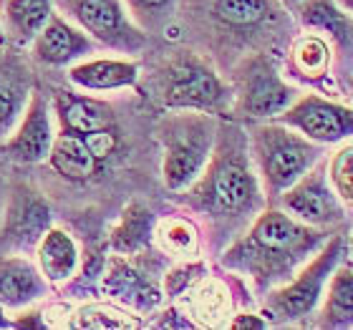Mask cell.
<instances>
[{"label":"cell","mask_w":353,"mask_h":330,"mask_svg":"<svg viewBox=\"0 0 353 330\" xmlns=\"http://www.w3.org/2000/svg\"><path fill=\"white\" fill-rule=\"evenodd\" d=\"M285 74L293 83L318 88L321 94H336V59L323 36L303 30L290 38L285 51Z\"/></svg>","instance_id":"cell-15"},{"label":"cell","mask_w":353,"mask_h":330,"mask_svg":"<svg viewBox=\"0 0 353 330\" xmlns=\"http://www.w3.org/2000/svg\"><path fill=\"white\" fill-rule=\"evenodd\" d=\"M248 152L260 179L268 205L283 194L293 182H298L316 162L325 156V147L305 139L290 126L270 121H252L245 129Z\"/></svg>","instance_id":"cell-4"},{"label":"cell","mask_w":353,"mask_h":330,"mask_svg":"<svg viewBox=\"0 0 353 330\" xmlns=\"http://www.w3.org/2000/svg\"><path fill=\"white\" fill-rule=\"evenodd\" d=\"M228 328H232V330H263V328H270V323L265 320L263 313L243 310V313H235V316H232V320L228 323Z\"/></svg>","instance_id":"cell-32"},{"label":"cell","mask_w":353,"mask_h":330,"mask_svg":"<svg viewBox=\"0 0 353 330\" xmlns=\"http://www.w3.org/2000/svg\"><path fill=\"white\" fill-rule=\"evenodd\" d=\"M103 290L114 298H121L124 302H132L137 308H152L162 300V287L149 278V272L141 267H134L126 255H119L114 260L103 278Z\"/></svg>","instance_id":"cell-24"},{"label":"cell","mask_w":353,"mask_h":330,"mask_svg":"<svg viewBox=\"0 0 353 330\" xmlns=\"http://www.w3.org/2000/svg\"><path fill=\"white\" fill-rule=\"evenodd\" d=\"M51 15L53 0H0L3 36L13 48H28Z\"/></svg>","instance_id":"cell-23"},{"label":"cell","mask_w":353,"mask_h":330,"mask_svg":"<svg viewBox=\"0 0 353 330\" xmlns=\"http://www.w3.org/2000/svg\"><path fill=\"white\" fill-rule=\"evenodd\" d=\"M129 13L144 33L149 30H157L167 25V21L172 18V13L176 10V3L179 0H124Z\"/></svg>","instance_id":"cell-29"},{"label":"cell","mask_w":353,"mask_h":330,"mask_svg":"<svg viewBox=\"0 0 353 330\" xmlns=\"http://www.w3.org/2000/svg\"><path fill=\"white\" fill-rule=\"evenodd\" d=\"M346 249H348V255H351V265H353V229H351V235H348V240H346Z\"/></svg>","instance_id":"cell-36"},{"label":"cell","mask_w":353,"mask_h":330,"mask_svg":"<svg viewBox=\"0 0 353 330\" xmlns=\"http://www.w3.org/2000/svg\"><path fill=\"white\" fill-rule=\"evenodd\" d=\"M36 86L33 68L21 48H0V144L18 126Z\"/></svg>","instance_id":"cell-17"},{"label":"cell","mask_w":353,"mask_h":330,"mask_svg":"<svg viewBox=\"0 0 353 330\" xmlns=\"http://www.w3.org/2000/svg\"><path fill=\"white\" fill-rule=\"evenodd\" d=\"M152 243L162 249L164 255H174L182 260H194L202 249V235H199L197 222L184 217V214H170L154 222V235Z\"/></svg>","instance_id":"cell-27"},{"label":"cell","mask_w":353,"mask_h":330,"mask_svg":"<svg viewBox=\"0 0 353 330\" xmlns=\"http://www.w3.org/2000/svg\"><path fill=\"white\" fill-rule=\"evenodd\" d=\"M48 227H51V207L43 194L28 182L8 187L3 217H0V243L15 252L36 249Z\"/></svg>","instance_id":"cell-12"},{"label":"cell","mask_w":353,"mask_h":330,"mask_svg":"<svg viewBox=\"0 0 353 330\" xmlns=\"http://www.w3.org/2000/svg\"><path fill=\"white\" fill-rule=\"evenodd\" d=\"M184 295H192V310L202 316V325H222V318L230 316V290L222 280L207 278V272L194 282L192 287L184 290Z\"/></svg>","instance_id":"cell-28"},{"label":"cell","mask_w":353,"mask_h":330,"mask_svg":"<svg viewBox=\"0 0 353 330\" xmlns=\"http://www.w3.org/2000/svg\"><path fill=\"white\" fill-rule=\"evenodd\" d=\"M51 111L59 132L66 134H91L117 126V111L109 101L99 96L76 94L71 88H53Z\"/></svg>","instance_id":"cell-19"},{"label":"cell","mask_w":353,"mask_h":330,"mask_svg":"<svg viewBox=\"0 0 353 330\" xmlns=\"http://www.w3.org/2000/svg\"><path fill=\"white\" fill-rule=\"evenodd\" d=\"M328 176L336 194L343 199V205L353 207V144L346 141L341 149L328 159Z\"/></svg>","instance_id":"cell-30"},{"label":"cell","mask_w":353,"mask_h":330,"mask_svg":"<svg viewBox=\"0 0 353 330\" xmlns=\"http://www.w3.org/2000/svg\"><path fill=\"white\" fill-rule=\"evenodd\" d=\"M56 6L109 51L134 56L147 45V33L132 18L124 0H56Z\"/></svg>","instance_id":"cell-9"},{"label":"cell","mask_w":353,"mask_h":330,"mask_svg":"<svg viewBox=\"0 0 353 330\" xmlns=\"http://www.w3.org/2000/svg\"><path fill=\"white\" fill-rule=\"evenodd\" d=\"M343 257H346V237L331 235L328 243L293 278L263 295L260 313L265 316V320L270 325H293L316 316L325 285L333 270L343 262Z\"/></svg>","instance_id":"cell-7"},{"label":"cell","mask_w":353,"mask_h":330,"mask_svg":"<svg viewBox=\"0 0 353 330\" xmlns=\"http://www.w3.org/2000/svg\"><path fill=\"white\" fill-rule=\"evenodd\" d=\"M6 194H8V184L3 179V172H0V217H3V205H6Z\"/></svg>","instance_id":"cell-33"},{"label":"cell","mask_w":353,"mask_h":330,"mask_svg":"<svg viewBox=\"0 0 353 330\" xmlns=\"http://www.w3.org/2000/svg\"><path fill=\"white\" fill-rule=\"evenodd\" d=\"M207 272L205 262L199 260H184L176 267H172L162 280V295L167 298H176V295H184L187 287H192L202 275Z\"/></svg>","instance_id":"cell-31"},{"label":"cell","mask_w":353,"mask_h":330,"mask_svg":"<svg viewBox=\"0 0 353 330\" xmlns=\"http://www.w3.org/2000/svg\"><path fill=\"white\" fill-rule=\"evenodd\" d=\"M275 121L290 126L321 147L353 141V103H343L318 91L301 94Z\"/></svg>","instance_id":"cell-11"},{"label":"cell","mask_w":353,"mask_h":330,"mask_svg":"<svg viewBox=\"0 0 353 330\" xmlns=\"http://www.w3.org/2000/svg\"><path fill=\"white\" fill-rule=\"evenodd\" d=\"M230 88H232L230 114L243 124L278 118L301 96V88L285 79L270 51L248 53L237 61Z\"/></svg>","instance_id":"cell-8"},{"label":"cell","mask_w":353,"mask_h":330,"mask_svg":"<svg viewBox=\"0 0 353 330\" xmlns=\"http://www.w3.org/2000/svg\"><path fill=\"white\" fill-rule=\"evenodd\" d=\"M141 79V63L126 56H101L83 59L68 66V83L83 94H109L137 88Z\"/></svg>","instance_id":"cell-18"},{"label":"cell","mask_w":353,"mask_h":330,"mask_svg":"<svg viewBox=\"0 0 353 330\" xmlns=\"http://www.w3.org/2000/svg\"><path fill=\"white\" fill-rule=\"evenodd\" d=\"M280 3H283V6H285L288 10H290V13H293V10H295L298 6H301L303 0H280Z\"/></svg>","instance_id":"cell-34"},{"label":"cell","mask_w":353,"mask_h":330,"mask_svg":"<svg viewBox=\"0 0 353 330\" xmlns=\"http://www.w3.org/2000/svg\"><path fill=\"white\" fill-rule=\"evenodd\" d=\"M53 139H56V132H53L51 94H46L43 88L36 86L18 126L0 144V149L8 159L18 164H41L48 159Z\"/></svg>","instance_id":"cell-13"},{"label":"cell","mask_w":353,"mask_h":330,"mask_svg":"<svg viewBox=\"0 0 353 330\" xmlns=\"http://www.w3.org/2000/svg\"><path fill=\"white\" fill-rule=\"evenodd\" d=\"M179 202L205 220L212 245L228 247L268 207L248 152V134L235 121H220L214 152L202 174L179 192Z\"/></svg>","instance_id":"cell-1"},{"label":"cell","mask_w":353,"mask_h":330,"mask_svg":"<svg viewBox=\"0 0 353 330\" xmlns=\"http://www.w3.org/2000/svg\"><path fill=\"white\" fill-rule=\"evenodd\" d=\"M154 214L144 202L132 199L129 205L121 209V217L114 225L109 235V245L117 255L134 257L144 252L152 245V235H154Z\"/></svg>","instance_id":"cell-26"},{"label":"cell","mask_w":353,"mask_h":330,"mask_svg":"<svg viewBox=\"0 0 353 330\" xmlns=\"http://www.w3.org/2000/svg\"><path fill=\"white\" fill-rule=\"evenodd\" d=\"M30 56L36 63L48 68L74 66L76 61L88 59L99 51V43L83 33L76 23H71L66 15H51V21L38 30V36L30 41Z\"/></svg>","instance_id":"cell-16"},{"label":"cell","mask_w":353,"mask_h":330,"mask_svg":"<svg viewBox=\"0 0 353 330\" xmlns=\"http://www.w3.org/2000/svg\"><path fill=\"white\" fill-rule=\"evenodd\" d=\"M36 265L48 285L61 287L76 278L81 267V249L66 227H48L36 245Z\"/></svg>","instance_id":"cell-20"},{"label":"cell","mask_w":353,"mask_h":330,"mask_svg":"<svg viewBox=\"0 0 353 330\" xmlns=\"http://www.w3.org/2000/svg\"><path fill=\"white\" fill-rule=\"evenodd\" d=\"M316 325L325 330H353V265L333 270L316 310Z\"/></svg>","instance_id":"cell-25"},{"label":"cell","mask_w":353,"mask_h":330,"mask_svg":"<svg viewBox=\"0 0 353 330\" xmlns=\"http://www.w3.org/2000/svg\"><path fill=\"white\" fill-rule=\"evenodd\" d=\"M272 205L283 207L290 217L318 229H336L346 222L348 207L336 194L328 176V156L316 162L305 174L288 187Z\"/></svg>","instance_id":"cell-10"},{"label":"cell","mask_w":353,"mask_h":330,"mask_svg":"<svg viewBox=\"0 0 353 330\" xmlns=\"http://www.w3.org/2000/svg\"><path fill=\"white\" fill-rule=\"evenodd\" d=\"M48 282L43 280L36 262L28 257L10 255L0 260V305L3 308H28L48 295Z\"/></svg>","instance_id":"cell-21"},{"label":"cell","mask_w":353,"mask_h":330,"mask_svg":"<svg viewBox=\"0 0 353 330\" xmlns=\"http://www.w3.org/2000/svg\"><path fill=\"white\" fill-rule=\"evenodd\" d=\"M3 38H6V36H3V23H0V41H3Z\"/></svg>","instance_id":"cell-39"},{"label":"cell","mask_w":353,"mask_h":330,"mask_svg":"<svg viewBox=\"0 0 353 330\" xmlns=\"http://www.w3.org/2000/svg\"><path fill=\"white\" fill-rule=\"evenodd\" d=\"M154 101L164 111H205L230 116L232 88L210 59L190 48H176L149 76Z\"/></svg>","instance_id":"cell-3"},{"label":"cell","mask_w":353,"mask_h":330,"mask_svg":"<svg viewBox=\"0 0 353 330\" xmlns=\"http://www.w3.org/2000/svg\"><path fill=\"white\" fill-rule=\"evenodd\" d=\"M336 3H339L343 10H348V13L353 15V0H336Z\"/></svg>","instance_id":"cell-35"},{"label":"cell","mask_w":353,"mask_h":330,"mask_svg":"<svg viewBox=\"0 0 353 330\" xmlns=\"http://www.w3.org/2000/svg\"><path fill=\"white\" fill-rule=\"evenodd\" d=\"M331 232L303 225L278 205H268L220 252L222 270L243 278L255 295L263 298L283 285L328 243Z\"/></svg>","instance_id":"cell-2"},{"label":"cell","mask_w":353,"mask_h":330,"mask_svg":"<svg viewBox=\"0 0 353 330\" xmlns=\"http://www.w3.org/2000/svg\"><path fill=\"white\" fill-rule=\"evenodd\" d=\"M46 162L51 164V169L61 179L74 184H86L94 182L96 176L101 174L106 164L99 162L94 156V152L88 149L83 134H66L59 132L56 139H53V147L48 152V159Z\"/></svg>","instance_id":"cell-22"},{"label":"cell","mask_w":353,"mask_h":330,"mask_svg":"<svg viewBox=\"0 0 353 330\" xmlns=\"http://www.w3.org/2000/svg\"><path fill=\"white\" fill-rule=\"evenodd\" d=\"M192 8L202 13L217 43L248 53L268 51L290 28V10L280 0H192Z\"/></svg>","instance_id":"cell-6"},{"label":"cell","mask_w":353,"mask_h":330,"mask_svg":"<svg viewBox=\"0 0 353 330\" xmlns=\"http://www.w3.org/2000/svg\"><path fill=\"white\" fill-rule=\"evenodd\" d=\"M346 91H348V96H351V101H353V71H351V76L346 79Z\"/></svg>","instance_id":"cell-37"},{"label":"cell","mask_w":353,"mask_h":330,"mask_svg":"<svg viewBox=\"0 0 353 330\" xmlns=\"http://www.w3.org/2000/svg\"><path fill=\"white\" fill-rule=\"evenodd\" d=\"M293 13L303 30H313L331 43L336 76L348 79L353 71V15L336 0H303Z\"/></svg>","instance_id":"cell-14"},{"label":"cell","mask_w":353,"mask_h":330,"mask_svg":"<svg viewBox=\"0 0 353 330\" xmlns=\"http://www.w3.org/2000/svg\"><path fill=\"white\" fill-rule=\"evenodd\" d=\"M220 116L205 111H170L157 124L162 144V182L172 194L187 189L214 152Z\"/></svg>","instance_id":"cell-5"},{"label":"cell","mask_w":353,"mask_h":330,"mask_svg":"<svg viewBox=\"0 0 353 330\" xmlns=\"http://www.w3.org/2000/svg\"><path fill=\"white\" fill-rule=\"evenodd\" d=\"M6 325H10V323L6 320V316H3V305H0V328H6Z\"/></svg>","instance_id":"cell-38"}]
</instances>
